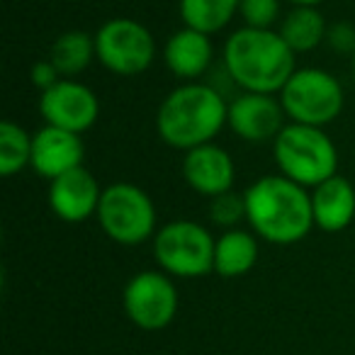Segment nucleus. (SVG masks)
<instances>
[{
	"label": "nucleus",
	"mask_w": 355,
	"mask_h": 355,
	"mask_svg": "<svg viewBox=\"0 0 355 355\" xmlns=\"http://www.w3.org/2000/svg\"><path fill=\"white\" fill-rule=\"evenodd\" d=\"M243 200L248 229L272 246H295L316 229L309 190L280 173L253 180L243 190Z\"/></svg>",
	"instance_id": "1"
},
{
	"label": "nucleus",
	"mask_w": 355,
	"mask_h": 355,
	"mask_svg": "<svg viewBox=\"0 0 355 355\" xmlns=\"http://www.w3.org/2000/svg\"><path fill=\"white\" fill-rule=\"evenodd\" d=\"M222 66L241 93L280 95L300 66L277 30L239 27L222 46Z\"/></svg>",
	"instance_id": "2"
},
{
	"label": "nucleus",
	"mask_w": 355,
	"mask_h": 355,
	"mask_svg": "<svg viewBox=\"0 0 355 355\" xmlns=\"http://www.w3.org/2000/svg\"><path fill=\"white\" fill-rule=\"evenodd\" d=\"M229 100L205 80L180 83L161 100L156 110V134L175 151L212 144L227 127Z\"/></svg>",
	"instance_id": "3"
},
{
	"label": "nucleus",
	"mask_w": 355,
	"mask_h": 355,
	"mask_svg": "<svg viewBox=\"0 0 355 355\" xmlns=\"http://www.w3.org/2000/svg\"><path fill=\"white\" fill-rule=\"evenodd\" d=\"M277 173L311 190L338 173V148L321 127L287 122L272 141Z\"/></svg>",
	"instance_id": "4"
},
{
	"label": "nucleus",
	"mask_w": 355,
	"mask_h": 355,
	"mask_svg": "<svg viewBox=\"0 0 355 355\" xmlns=\"http://www.w3.org/2000/svg\"><path fill=\"white\" fill-rule=\"evenodd\" d=\"M95 219L105 236L119 246H141L153 241L158 232L156 202L146 190L127 180L110 183L103 190Z\"/></svg>",
	"instance_id": "5"
},
{
	"label": "nucleus",
	"mask_w": 355,
	"mask_h": 355,
	"mask_svg": "<svg viewBox=\"0 0 355 355\" xmlns=\"http://www.w3.org/2000/svg\"><path fill=\"white\" fill-rule=\"evenodd\" d=\"M287 122L326 129L345 107L343 83L321 66H302L280 90Z\"/></svg>",
	"instance_id": "6"
},
{
	"label": "nucleus",
	"mask_w": 355,
	"mask_h": 355,
	"mask_svg": "<svg viewBox=\"0 0 355 355\" xmlns=\"http://www.w3.org/2000/svg\"><path fill=\"white\" fill-rule=\"evenodd\" d=\"M214 234L193 219H173L163 224L151 241L158 268L171 277L183 280L214 272Z\"/></svg>",
	"instance_id": "7"
},
{
	"label": "nucleus",
	"mask_w": 355,
	"mask_h": 355,
	"mask_svg": "<svg viewBox=\"0 0 355 355\" xmlns=\"http://www.w3.org/2000/svg\"><path fill=\"white\" fill-rule=\"evenodd\" d=\"M93 37L98 64L119 78L146 73L156 61V37L134 17H110L93 32Z\"/></svg>",
	"instance_id": "8"
},
{
	"label": "nucleus",
	"mask_w": 355,
	"mask_h": 355,
	"mask_svg": "<svg viewBox=\"0 0 355 355\" xmlns=\"http://www.w3.org/2000/svg\"><path fill=\"white\" fill-rule=\"evenodd\" d=\"M124 314L137 329L161 331L173 324L180 295L173 277L163 270H141L132 275L122 292Z\"/></svg>",
	"instance_id": "9"
},
{
	"label": "nucleus",
	"mask_w": 355,
	"mask_h": 355,
	"mask_svg": "<svg viewBox=\"0 0 355 355\" xmlns=\"http://www.w3.org/2000/svg\"><path fill=\"white\" fill-rule=\"evenodd\" d=\"M40 114L44 124L83 134L98 122L100 100L90 85L78 78H61L49 90L40 93Z\"/></svg>",
	"instance_id": "10"
},
{
	"label": "nucleus",
	"mask_w": 355,
	"mask_h": 355,
	"mask_svg": "<svg viewBox=\"0 0 355 355\" xmlns=\"http://www.w3.org/2000/svg\"><path fill=\"white\" fill-rule=\"evenodd\" d=\"M287 114L277 95L263 93H239L229 100L227 127L236 134L241 141L248 144H268L275 141L277 134L285 129Z\"/></svg>",
	"instance_id": "11"
},
{
	"label": "nucleus",
	"mask_w": 355,
	"mask_h": 355,
	"mask_svg": "<svg viewBox=\"0 0 355 355\" xmlns=\"http://www.w3.org/2000/svg\"><path fill=\"white\" fill-rule=\"evenodd\" d=\"M103 185L85 166L54 178L46 190V202L56 219L66 224H83L98 214Z\"/></svg>",
	"instance_id": "12"
},
{
	"label": "nucleus",
	"mask_w": 355,
	"mask_h": 355,
	"mask_svg": "<svg viewBox=\"0 0 355 355\" xmlns=\"http://www.w3.org/2000/svg\"><path fill=\"white\" fill-rule=\"evenodd\" d=\"M183 180L193 193L200 198H219L224 193H232L236 183V163L234 156L217 141L205 144V146L190 148L183 153L180 163Z\"/></svg>",
	"instance_id": "13"
},
{
	"label": "nucleus",
	"mask_w": 355,
	"mask_h": 355,
	"mask_svg": "<svg viewBox=\"0 0 355 355\" xmlns=\"http://www.w3.org/2000/svg\"><path fill=\"white\" fill-rule=\"evenodd\" d=\"M85 146L80 134L66 132V129L44 124L32 132V158L30 168L44 180L64 175L73 168L83 166Z\"/></svg>",
	"instance_id": "14"
},
{
	"label": "nucleus",
	"mask_w": 355,
	"mask_h": 355,
	"mask_svg": "<svg viewBox=\"0 0 355 355\" xmlns=\"http://www.w3.org/2000/svg\"><path fill=\"white\" fill-rule=\"evenodd\" d=\"M161 59L168 73L180 83L202 80V76L214 64L212 37L205 32L190 30V27H180L173 35H168L161 49Z\"/></svg>",
	"instance_id": "15"
},
{
	"label": "nucleus",
	"mask_w": 355,
	"mask_h": 355,
	"mask_svg": "<svg viewBox=\"0 0 355 355\" xmlns=\"http://www.w3.org/2000/svg\"><path fill=\"white\" fill-rule=\"evenodd\" d=\"M314 227L326 234H340L355 219V185L336 173L334 178L309 190Z\"/></svg>",
	"instance_id": "16"
},
{
	"label": "nucleus",
	"mask_w": 355,
	"mask_h": 355,
	"mask_svg": "<svg viewBox=\"0 0 355 355\" xmlns=\"http://www.w3.org/2000/svg\"><path fill=\"white\" fill-rule=\"evenodd\" d=\"M261 239L251 229H229L217 236L214 246V272L219 277H243L256 268L258 256H261Z\"/></svg>",
	"instance_id": "17"
},
{
	"label": "nucleus",
	"mask_w": 355,
	"mask_h": 355,
	"mask_svg": "<svg viewBox=\"0 0 355 355\" xmlns=\"http://www.w3.org/2000/svg\"><path fill=\"white\" fill-rule=\"evenodd\" d=\"M277 32L295 54H309L326 42L329 22L319 8H290L282 15Z\"/></svg>",
	"instance_id": "18"
},
{
	"label": "nucleus",
	"mask_w": 355,
	"mask_h": 355,
	"mask_svg": "<svg viewBox=\"0 0 355 355\" xmlns=\"http://www.w3.org/2000/svg\"><path fill=\"white\" fill-rule=\"evenodd\" d=\"M241 0H178V15L183 27L214 37L239 17Z\"/></svg>",
	"instance_id": "19"
},
{
	"label": "nucleus",
	"mask_w": 355,
	"mask_h": 355,
	"mask_svg": "<svg viewBox=\"0 0 355 355\" xmlns=\"http://www.w3.org/2000/svg\"><path fill=\"white\" fill-rule=\"evenodd\" d=\"M49 61L59 69L61 78H78L95 59V37L83 30H69L54 40Z\"/></svg>",
	"instance_id": "20"
},
{
	"label": "nucleus",
	"mask_w": 355,
	"mask_h": 355,
	"mask_svg": "<svg viewBox=\"0 0 355 355\" xmlns=\"http://www.w3.org/2000/svg\"><path fill=\"white\" fill-rule=\"evenodd\" d=\"M32 134L12 119L0 122V175L12 178L30 166Z\"/></svg>",
	"instance_id": "21"
},
{
	"label": "nucleus",
	"mask_w": 355,
	"mask_h": 355,
	"mask_svg": "<svg viewBox=\"0 0 355 355\" xmlns=\"http://www.w3.org/2000/svg\"><path fill=\"white\" fill-rule=\"evenodd\" d=\"M207 217H209V222L222 229V232L236 229L241 222H246V200H243V193L232 190V193L212 198L207 207Z\"/></svg>",
	"instance_id": "22"
},
{
	"label": "nucleus",
	"mask_w": 355,
	"mask_h": 355,
	"mask_svg": "<svg viewBox=\"0 0 355 355\" xmlns=\"http://www.w3.org/2000/svg\"><path fill=\"white\" fill-rule=\"evenodd\" d=\"M282 15V0H241L239 6L243 27L253 30H277Z\"/></svg>",
	"instance_id": "23"
},
{
	"label": "nucleus",
	"mask_w": 355,
	"mask_h": 355,
	"mask_svg": "<svg viewBox=\"0 0 355 355\" xmlns=\"http://www.w3.org/2000/svg\"><path fill=\"white\" fill-rule=\"evenodd\" d=\"M324 44H329V49L336 51V54L350 59L355 54V25H350V22H331Z\"/></svg>",
	"instance_id": "24"
},
{
	"label": "nucleus",
	"mask_w": 355,
	"mask_h": 355,
	"mask_svg": "<svg viewBox=\"0 0 355 355\" xmlns=\"http://www.w3.org/2000/svg\"><path fill=\"white\" fill-rule=\"evenodd\" d=\"M61 80V73L49 59H42V61H35L30 69V83L35 85L40 93L49 90L51 85H56Z\"/></svg>",
	"instance_id": "25"
},
{
	"label": "nucleus",
	"mask_w": 355,
	"mask_h": 355,
	"mask_svg": "<svg viewBox=\"0 0 355 355\" xmlns=\"http://www.w3.org/2000/svg\"><path fill=\"white\" fill-rule=\"evenodd\" d=\"M290 3V8H321L326 0H285Z\"/></svg>",
	"instance_id": "26"
},
{
	"label": "nucleus",
	"mask_w": 355,
	"mask_h": 355,
	"mask_svg": "<svg viewBox=\"0 0 355 355\" xmlns=\"http://www.w3.org/2000/svg\"><path fill=\"white\" fill-rule=\"evenodd\" d=\"M350 69H353V80H355V54L350 56Z\"/></svg>",
	"instance_id": "27"
}]
</instances>
